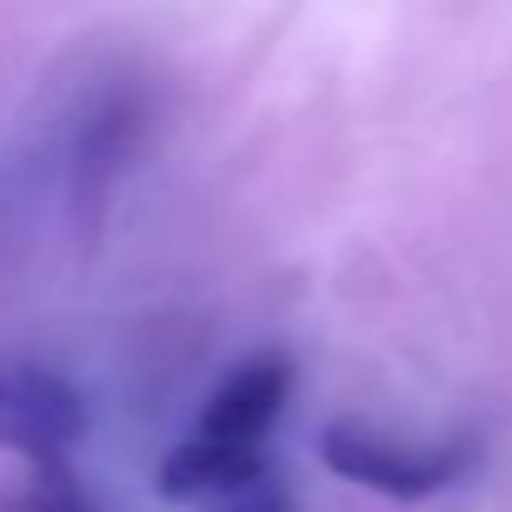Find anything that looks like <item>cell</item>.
<instances>
[{"instance_id":"7a4b0ae2","label":"cell","mask_w":512,"mask_h":512,"mask_svg":"<svg viewBox=\"0 0 512 512\" xmlns=\"http://www.w3.org/2000/svg\"><path fill=\"white\" fill-rule=\"evenodd\" d=\"M81 437H86V402L66 377L46 367L0 372V447L21 452L41 472V467H66Z\"/></svg>"},{"instance_id":"277c9868","label":"cell","mask_w":512,"mask_h":512,"mask_svg":"<svg viewBox=\"0 0 512 512\" xmlns=\"http://www.w3.org/2000/svg\"><path fill=\"white\" fill-rule=\"evenodd\" d=\"M272 462H267V447H226V442H206V437H186L176 442L161 467H156V492L166 502H216L256 477H267Z\"/></svg>"},{"instance_id":"6da1fadb","label":"cell","mask_w":512,"mask_h":512,"mask_svg":"<svg viewBox=\"0 0 512 512\" xmlns=\"http://www.w3.org/2000/svg\"><path fill=\"white\" fill-rule=\"evenodd\" d=\"M317 452H322L327 472H337L342 482H357L377 497H392V502H422L472 467L467 442H442L432 452H417V447H402V442L377 437V432L352 427V422L327 427Z\"/></svg>"},{"instance_id":"3957f363","label":"cell","mask_w":512,"mask_h":512,"mask_svg":"<svg viewBox=\"0 0 512 512\" xmlns=\"http://www.w3.org/2000/svg\"><path fill=\"white\" fill-rule=\"evenodd\" d=\"M287 397H292V362L282 352H256L211 392L196 437L226 447H267V432L277 427Z\"/></svg>"},{"instance_id":"5b68a950","label":"cell","mask_w":512,"mask_h":512,"mask_svg":"<svg viewBox=\"0 0 512 512\" xmlns=\"http://www.w3.org/2000/svg\"><path fill=\"white\" fill-rule=\"evenodd\" d=\"M16 512H96V502L71 467H41Z\"/></svg>"},{"instance_id":"8992f818","label":"cell","mask_w":512,"mask_h":512,"mask_svg":"<svg viewBox=\"0 0 512 512\" xmlns=\"http://www.w3.org/2000/svg\"><path fill=\"white\" fill-rule=\"evenodd\" d=\"M196 512H297V507H292V492L282 487V477L267 472V477H256V482H246V487H236Z\"/></svg>"}]
</instances>
